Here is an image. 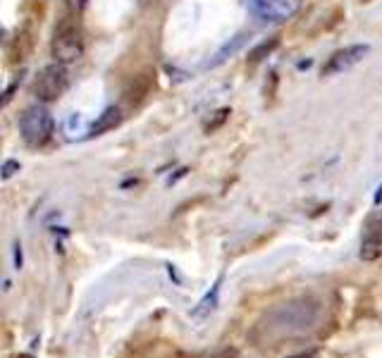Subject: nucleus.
I'll list each match as a JSON object with an SVG mask.
<instances>
[{"instance_id":"20","label":"nucleus","mask_w":382,"mask_h":358,"mask_svg":"<svg viewBox=\"0 0 382 358\" xmlns=\"http://www.w3.org/2000/svg\"><path fill=\"white\" fill-rule=\"evenodd\" d=\"M77 3L81 5V8H84V5H86V0H77Z\"/></svg>"},{"instance_id":"18","label":"nucleus","mask_w":382,"mask_h":358,"mask_svg":"<svg viewBox=\"0 0 382 358\" xmlns=\"http://www.w3.org/2000/svg\"><path fill=\"white\" fill-rule=\"evenodd\" d=\"M375 205H382V184L378 187V191H375Z\"/></svg>"},{"instance_id":"21","label":"nucleus","mask_w":382,"mask_h":358,"mask_svg":"<svg viewBox=\"0 0 382 358\" xmlns=\"http://www.w3.org/2000/svg\"><path fill=\"white\" fill-rule=\"evenodd\" d=\"M361 3H371V0H361Z\"/></svg>"},{"instance_id":"15","label":"nucleus","mask_w":382,"mask_h":358,"mask_svg":"<svg viewBox=\"0 0 382 358\" xmlns=\"http://www.w3.org/2000/svg\"><path fill=\"white\" fill-rule=\"evenodd\" d=\"M19 168H22L19 160H5L3 163V179H10L15 172H19Z\"/></svg>"},{"instance_id":"6","label":"nucleus","mask_w":382,"mask_h":358,"mask_svg":"<svg viewBox=\"0 0 382 358\" xmlns=\"http://www.w3.org/2000/svg\"><path fill=\"white\" fill-rule=\"evenodd\" d=\"M361 260L373 263L382 256V210L368 213L363 223V239H361Z\"/></svg>"},{"instance_id":"3","label":"nucleus","mask_w":382,"mask_h":358,"mask_svg":"<svg viewBox=\"0 0 382 358\" xmlns=\"http://www.w3.org/2000/svg\"><path fill=\"white\" fill-rule=\"evenodd\" d=\"M51 53L56 58V63H74L84 55V36H81V29L72 22L70 17L63 19L56 26V36H53Z\"/></svg>"},{"instance_id":"2","label":"nucleus","mask_w":382,"mask_h":358,"mask_svg":"<svg viewBox=\"0 0 382 358\" xmlns=\"http://www.w3.org/2000/svg\"><path fill=\"white\" fill-rule=\"evenodd\" d=\"M53 129H56V122H53L51 113L43 106L26 108L22 117H19V134H22L26 146L31 148L46 146L53 139Z\"/></svg>"},{"instance_id":"7","label":"nucleus","mask_w":382,"mask_h":358,"mask_svg":"<svg viewBox=\"0 0 382 358\" xmlns=\"http://www.w3.org/2000/svg\"><path fill=\"white\" fill-rule=\"evenodd\" d=\"M249 5L261 19L284 22V19L296 15L299 8H301V0H249Z\"/></svg>"},{"instance_id":"16","label":"nucleus","mask_w":382,"mask_h":358,"mask_svg":"<svg viewBox=\"0 0 382 358\" xmlns=\"http://www.w3.org/2000/svg\"><path fill=\"white\" fill-rule=\"evenodd\" d=\"M19 84H22V77H17V79L8 86V91H5V96H3V106H8V103L12 101V96H15V88H17Z\"/></svg>"},{"instance_id":"9","label":"nucleus","mask_w":382,"mask_h":358,"mask_svg":"<svg viewBox=\"0 0 382 358\" xmlns=\"http://www.w3.org/2000/svg\"><path fill=\"white\" fill-rule=\"evenodd\" d=\"M33 46V29L29 26H24V29L17 31V36L8 44V58H10V65H17L22 63V60L29 55Z\"/></svg>"},{"instance_id":"12","label":"nucleus","mask_w":382,"mask_h":358,"mask_svg":"<svg viewBox=\"0 0 382 358\" xmlns=\"http://www.w3.org/2000/svg\"><path fill=\"white\" fill-rule=\"evenodd\" d=\"M244 41H247V34H239V36H234L232 39V44H227L222 48V51H217V55H215V60H210V67H217V65H222L224 60L229 58V55H234L239 48L244 46Z\"/></svg>"},{"instance_id":"13","label":"nucleus","mask_w":382,"mask_h":358,"mask_svg":"<svg viewBox=\"0 0 382 358\" xmlns=\"http://www.w3.org/2000/svg\"><path fill=\"white\" fill-rule=\"evenodd\" d=\"M217 296H220V280L215 282V285H213V292L206 294V299L201 301L199 308H194V313H191V315H194V318H201L203 313L213 311V308L217 306Z\"/></svg>"},{"instance_id":"8","label":"nucleus","mask_w":382,"mask_h":358,"mask_svg":"<svg viewBox=\"0 0 382 358\" xmlns=\"http://www.w3.org/2000/svg\"><path fill=\"white\" fill-rule=\"evenodd\" d=\"M153 86H155V70L146 67V70H141L139 74H134V77L127 81L125 91H122V98H125L129 108H136L151 96Z\"/></svg>"},{"instance_id":"14","label":"nucleus","mask_w":382,"mask_h":358,"mask_svg":"<svg viewBox=\"0 0 382 358\" xmlns=\"http://www.w3.org/2000/svg\"><path fill=\"white\" fill-rule=\"evenodd\" d=\"M229 115H232L229 108H220V110H217V113L213 115V120H210L208 125H206V134H215L217 129H220L224 122L229 120Z\"/></svg>"},{"instance_id":"19","label":"nucleus","mask_w":382,"mask_h":358,"mask_svg":"<svg viewBox=\"0 0 382 358\" xmlns=\"http://www.w3.org/2000/svg\"><path fill=\"white\" fill-rule=\"evenodd\" d=\"M286 358H316V354L311 351V354H296V356H286Z\"/></svg>"},{"instance_id":"5","label":"nucleus","mask_w":382,"mask_h":358,"mask_svg":"<svg viewBox=\"0 0 382 358\" xmlns=\"http://www.w3.org/2000/svg\"><path fill=\"white\" fill-rule=\"evenodd\" d=\"M371 53V46L368 44H353L346 48H339L334 51L327 63L323 65V77H334V74L349 72L351 67H356L358 63H363V58Z\"/></svg>"},{"instance_id":"10","label":"nucleus","mask_w":382,"mask_h":358,"mask_svg":"<svg viewBox=\"0 0 382 358\" xmlns=\"http://www.w3.org/2000/svg\"><path fill=\"white\" fill-rule=\"evenodd\" d=\"M120 122H122V110L118 106L105 108L103 113L93 120V125L88 127V136H100L105 132H113L115 127H120Z\"/></svg>"},{"instance_id":"17","label":"nucleus","mask_w":382,"mask_h":358,"mask_svg":"<svg viewBox=\"0 0 382 358\" xmlns=\"http://www.w3.org/2000/svg\"><path fill=\"white\" fill-rule=\"evenodd\" d=\"M15 270H22V244H15Z\"/></svg>"},{"instance_id":"11","label":"nucleus","mask_w":382,"mask_h":358,"mask_svg":"<svg viewBox=\"0 0 382 358\" xmlns=\"http://www.w3.org/2000/svg\"><path fill=\"white\" fill-rule=\"evenodd\" d=\"M279 39H282V36H270V39L261 41V44H258L254 51L249 53V65H258L261 60L268 58V55L279 46Z\"/></svg>"},{"instance_id":"1","label":"nucleus","mask_w":382,"mask_h":358,"mask_svg":"<svg viewBox=\"0 0 382 358\" xmlns=\"http://www.w3.org/2000/svg\"><path fill=\"white\" fill-rule=\"evenodd\" d=\"M318 318H320V306L313 304L311 299H299L270 311L265 322H261V329H265L268 339H279L284 334L289 337L316 327Z\"/></svg>"},{"instance_id":"4","label":"nucleus","mask_w":382,"mask_h":358,"mask_svg":"<svg viewBox=\"0 0 382 358\" xmlns=\"http://www.w3.org/2000/svg\"><path fill=\"white\" fill-rule=\"evenodd\" d=\"M67 86H70V74H67L65 65L53 63L38 72L36 81H33V96L41 103H56L67 91Z\"/></svg>"}]
</instances>
